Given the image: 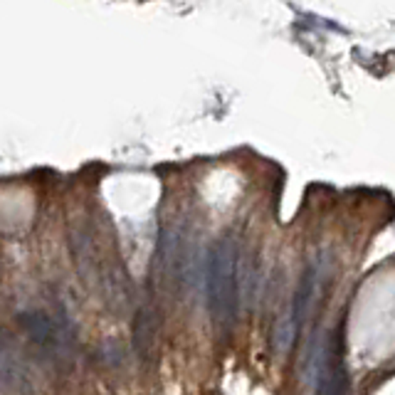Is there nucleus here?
Listing matches in <instances>:
<instances>
[{"label": "nucleus", "instance_id": "1", "mask_svg": "<svg viewBox=\"0 0 395 395\" xmlns=\"http://www.w3.org/2000/svg\"><path fill=\"white\" fill-rule=\"evenodd\" d=\"M207 311L220 329L235 324L240 306V277H237V245L230 237H222L212 245L205 267Z\"/></svg>", "mask_w": 395, "mask_h": 395}, {"label": "nucleus", "instance_id": "2", "mask_svg": "<svg viewBox=\"0 0 395 395\" xmlns=\"http://www.w3.org/2000/svg\"><path fill=\"white\" fill-rule=\"evenodd\" d=\"M316 395H348V371H346V344L344 324L326 341L319 368V388Z\"/></svg>", "mask_w": 395, "mask_h": 395}, {"label": "nucleus", "instance_id": "3", "mask_svg": "<svg viewBox=\"0 0 395 395\" xmlns=\"http://www.w3.org/2000/svg\"><path fill=\"white\" fill-rule=\"evenodd\" d=\"M28 383L30 371L23 351L8 334H0V393H23Z\"/></svg>", "mask_w": 395, "mask_h": 395}, {"label": "nucleus", "instance_id": "4", "mask_svg": "<svg viewBox=\"0 0 395 395\" xmlns=\"http://www.w3.org/2000/svg\"><path fill=\"white\" fill-rule=\"evenodd\" d=\"M161 334V319L153 306H141L134 319V351L141 361H148L158 346Z\"/></svg>", "mask_w": 395, "mask_h": 395}, {"label": "nucleus", "instance_id": "5", "mask_svg": "<svg viewBox=\"0 0 395 395\" xmlns=\"http://www.w3.org/2000/svg\"><path fill=\"white\" fill-rule=\"evenodd\" d=\"M20 326H23V331L28 334V339L40 346L55 348L62 344L60 326H57L55 321H52V316L45 314V311H28V314H23L20 316Z\"/></svg>", "mask_w": 395, "mask_h": 395}, {"label": "nucleus", "instance_id": "6", "mask_svg": "<svg viewBox=\"0 0 395 395\" xmlns=\"http://www.w3.org/2000/svg\"><path fill=\"white\" fill-rule=\"evenodd\" d=\"M314 267H309L304 272V279H301L299 289H296L294 294V304H292V336L296 339V334H299L301 324H304V316L309 314V301L311 296H314Z\"/></svg>", "mask_w": 395, "mask_h": 395}]
</instances>
